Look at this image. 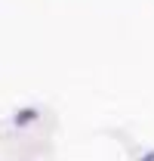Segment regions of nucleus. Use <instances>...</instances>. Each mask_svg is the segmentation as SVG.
Here are the masks:
<instances>
[{
	"instance_id": "obj_1",
	"label": "nucleus",
	"mask_w": 154,
	"mask_h": 161,
	"mask_svg": "<svg viewBox=\"0 0 154 161\" xmlns=\"http://www.w3.org/2000/svg\"><path fill=\"white\" fill-rule=\"evenodd\" d=\"M37 118H40L37 108H19V112L13 115V124H16V127H28L31 121H37Z\"/></svg>"
},
{
	"instance_id": "obj_2",
	"label": "nucleus",
	"mask_w": 154,
	"mask_h": 161,
	"mask_svg": "<svg viewBox=\"0 0 154 161\" xmlns=\"http://www.w3.org/2000/svg\"><path fill=\"white\" fill-rule=\"evenodd\" d=\"M139 161H154V149H151V152H145V155H142Z\"/></svg>"
}]
</instances>
